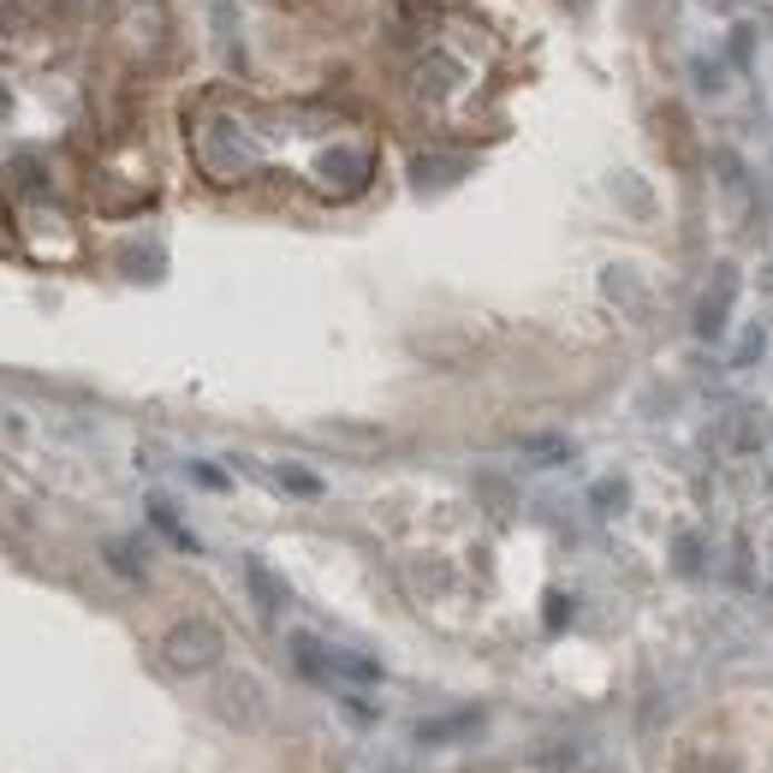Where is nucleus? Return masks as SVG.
<instances>
[{
	"label": "nucleus",
	"instance_id": "6",
	"mask_svg": "<svg viewBox=\"0 0 773 773\" xmlns=\"http://www.w3.org/2000/svg\"><path fill=\"white\" fill-rule=\"evenodd\" d=\"M732 298H737V280H732V268H720L714 280H708V291L696 298V334H702V339H720V334H726Z\"/></svg>",
	"mask_w": 773,
	"mask_h": 773
},
{
	"label": "nucleus",
	"instance_id": "3",
	"mask_svg": "<svg viewBox=\"0 0 773 773\" xmlns=\"http://www.w3.org/2000/svg\"><path fill=\"white\" fill-rule=\"evenodd\" d=\"M215 714L227 720V726H238V732L262 726V714H268V691H262V678H250V673H227V678L215 684Z\"/></svg>",
	"mask_w": 773,
	"mask_h": 773
},
{
	"label": "nucleus",
	"instance_id": "2",
	"mask_svg": "<svg viewBox=\"0 0 773 773\" xmlns=\"http://www.w3.org/2000/svg\"><path fill=\"white\" fill-rule=\"evenodd\" d=\"M220 655H227V631L215 618H174L161 631V661L174 673H209V666H220Z\"/></svg>",
	"mask_w": 773,
	"mask_h": 773
},
{
	"label": "nucleus",
	"instance_id": "1",
	"mask_svg": "<svg viewBox=\"0 0 773 773\" xmlns=\"http://www.w3.org/2000/svg\"><path fill=\"white\" fill-rule=\"evenodd\" d=\"M191 149H197V167L215 185H238L245 174L262 167V143H256V137L238 126L232 113H220V108H209V113L191 119Z\"/></svg>",
	"mask_w": 773,
	"mask_h": 773
},
{
	"label": "nucleus",
	"instance_id": "5",
	"mask_svg": "<svg viewBox=\"0 0 773 773\" xmlns=\"http://www.w3.org/2000/svg\"><path fill=\"white\" fill-rule=\"evenodd\" d=\"M410 83H417L423 101H446V96H458V83H464V60L446 54V48H428L417 60V72H410Z\"/></svg>",
	"mask_w": 773,
	"mask_h": 773
},
{
	"label": "nucleus",
	"instance_id": "4",
	"mask_svg": "<svg viewBox=\"0 0 773 773\" xmlns=\"http://www.w3.org/2000/svg\"><path fill=\"white\" fill-rule=\"evenodd\" d=\"M316 179H321V191H328V197L364 191V185H369V149H364V143H334V149H321Z\"/></svg>",
	"mask_w": 773,
	"mask_h": 773
},
{
	"label": "nucleus",
	"instance_id": "10",
	"mask_svg": "<svg viewBox=\"0 0 773 773\" xmlns=\"http://www.w3.org/2000/svg\"><path fill=\"white\" fill-rule=\"evenodd\" d=\"M524 453L542 458V464H565V458H572V440H565V435H536V440H524Z\"/></svg>",
	"mask_w": 773,
	"mask_h": 773
},
{
	"label": "nucleus",
	"instance_id": "12",
	"mask_svg": "<svg viewBox=\"0 0 773 773\" xmlns=\"http://www.w3.org/2000/svg\"><path fill=\"white\" fill-rule=\"evenodd\" d=\"M108 565H113V572H126V577H143V559H137V547L108 542Z\"/></svg>",
	"mask_w": 773,
	"mask_h": 773
},
{
	"label": "nucleus",
	"instance_id": "9",
	"mask_svg": "<svg viewBox=\"0 0 773 773\" xmlns=\"http://www.w3.org/2000/svg\"><path fill=\"white\" fill-rule=\"evenodd\" d=\"M245 577H250V595L262 601V613H280V607H286V583L274 577L262 559H250V565H245Z\"/></svg>",
	"mask_w": 773,
	"mask_h": 773
},
{
	"label": "nucleus",
	"instance_id": "13",
	"mask_svg": "<svg viewBox=\"0 0 773 773\" xmlns=\"http://www.w3.org/2000/svg\"><path fill=\"white\" fill-rule=\"evenodd\" d=\"M618 501H625V488H618V483H607V488H595V506H607V512H613Z\"/></svg>",
	"mask_w": 773,
	"mask_h": 773
},
{
	"label": "nucleus",
	"instance_id": "11",
	"mask_svg": "<svg viewBox=\"0 0 773 773\" xmlns=\"http://www.w3.org/2000/svg\"><path fill=\"white\" fill-rule=\"evenodd\" d=\"M274 476H280V483H286L291 494H304V501H316V494H321V476L298 470V464H280V470H274Z\"/></svg>",
	"mask_w": 773,
	"mask_h": 773
},
{
	"label": "nucleus",
	"instance_id": "8",
	"mask_svg": "<svg viewBox=\"0 0 773 773\" xmlns=\"http://www.w3.org/2000/svg\"><path fill=\"white\" fill-rule=\"evenodd\" d=\"M483 732V714L464 708V714H440V720H423L417 726V744H453V737H470Z\"/></svg>",
	"mask_w": 773,
	"mask_h": 773
},
{
	"label": "nucleus",
	"instance_id": "7",
	"mask_svg": "<svg viewBox=\"0 0 773 773\" xmlns=\"http://www.w3.org/2000/svg\"><path fill=\"white\" fill-rule=\"evenodd\" d=\"M291 661H298V673H304V678H321V684H334V648L321 643V637H309V631H298V637H291Z\"/></svg>",
	"mask_w": 773,
	"mask_h": 773
}]
</instances>
